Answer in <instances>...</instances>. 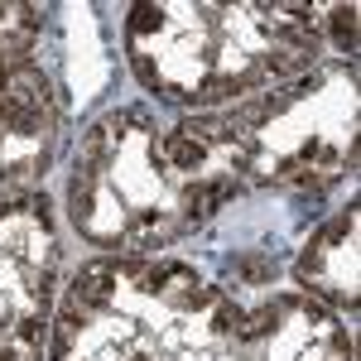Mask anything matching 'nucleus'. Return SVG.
I'll return each instance as SVG.
<instances>
[{"label":"nucleus","instance_id":"12","mask_svg":"<svg viewBox=\"0 0 361 361\" xmlns=\"http://www.w3.org/2000/svg\"><path fill=\"white\" fill-rule=\"evenodd\" d=\"M323 15V44L333 49V58L342 63H357V5H328L318 10Z\"/></svg>","mask_w":361,"mask_h":361},{"label":"nucleus","instance_id":"2","mask_svg":"<svg viewBox=\"0 0 361 361\" xmlns=\"http://www.w3.org/2000/svg\"><path fill=\"white\" fill-rule=\"evenodd\" d=\"M164 145L178 164L217 173L236 193H279L323 202L357 178L361 78L357 63L318 58L304 78L222 111L164 121Z\"/></svg>","mask_w":361,"mask_h":361},{"label":"nucleus","instance_id":"1","mask_svg":"<svg viewBox=\"0 0 361 361\" xmlns=\"http://www.w3.org/2000/svg\"><path fill=\"white\" fill-rule=\"evenodd\" d=\"M323 54V15L308 0H140L121 15L130 78L149 92V106L173 116L222 111L284 87Z\"/></svg>","mask_w":361,"mask_h":361},{"label":"nucleus","instance_id":"11","mask_svg":"<svg viewBox=\"0 0 361 361\" xmlns=\"http://www.w3.org/2000/svg\"><path fill=\"white\" fill-rule=\"evenodd\" d=\"M49 20H54V5L0 0V54H39Z\"/></svg>","mask_w":361,"mask_h":361},{"label":"nucleus","instance_id":"6","mask_svg":"<svg viewBox=\"0 0 361 361\" xmlns=\"http://www.w3.org/2000/svg\"><path fill=\"white\" fill-rule=\"evenodd\" d=\"M68 246L44 188L0 197V361H49Z\"/></svg>","mask_w":361,"mask_h":361},{"label":"nucleus","instance_id":"9","mask_svg":"<svg viewBox=\"0 0 361 361\" xmlns=\"http://www.w3.org/2000/svg\"><path fill=\"white\" fill-rule=\"evenodd\" d=\"M39 58L54 78L68 130L87 126L97 116V106L106 102L111 82H121V54L106 39V10L102 5H54Z\"/></svg>","mask_w":361,"mask_h":361},{"label":"nucleus","instance_id":"8","mask_svg":"<svg viewBox=\"0 0 361 361\" xmlns=\"http://www.w3.org/2000/svg\"><path fill=\"white\" fill-rule=\"evenodd\" d=\"M68 121L39 54H0V197L29 193L63 154Z\"/></svg>","mask_w":361,"mask_h":361},{"label":"nucleus","instance_id":"7","mask_svg":"<svg viewBox=\"0 0 361 361\" xmlns=\"http://www.w3.org/2000/svg\"><path fill=\"white\" fill-rule=\"evenodd\" d=\"M318 217L313 197H279V193H241L226 202L212 222L197 231L193 260L231 299H260L289 279V260Z\"/></svg>","mask_w":361,"mask_h":361},{"label":"nucleus","instance_id":"10","mask_svg":"<svg viewBox=\"0 0 361 361\" xmlns=\"http://www.w3.org/2000/svg\"><path fill=\"white\" fill-rule=\"evenodd\" d=\"M289 284L313 304L333 308L337 318H357L361 308V202L357 193L337 212L304 231L289 260Z\"/></svg>","mask_w":361,"mask_h":361},{"label":"nucleus","instance_id":"3","mask_svg":"<svg viewBox=\"0 0 361 361\" xmlns=\"http://www.w3.org/2000/svg\"><path fill=\"white\" fill-rule=\"evenodd\" d=\"M236 197L226 178L169 154L164 116L149 102H126L78 130L63 217L97 255H173Z\"/></svg>","mask_w":361,"mask_h":361},{"label":"nucleus","instance_id":"4","mask_svg":"<svg viewBox=\"0 0 361 361\" xmlns=\"http://www.w3.org/2000/svg\"><path fill=\"white\" fill-rule=\"evenodd\" d=\"M207 289L188 255H92L63 279L49 361H154Z\"/></svg>","mask_w":361,"mask_h":361},{"label":"nucleus","instance_id":"5","mask_svg":"<svg viewBox=\"0 0 361 361\" xmlns=\"http://www.w3.org/2000/svg\"><path fill=\"white\" fill-rule=\"evenodd\" d=\"M154 361H357L352 323L294 284L231 299L217 284L164 337Z\"/></svg>","mask_w":361,"mask_h":361}]
</instances>
